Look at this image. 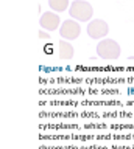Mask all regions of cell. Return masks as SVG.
<instances>
[{
  "label": "cell",
  "instance_id": "ba28073f",
  "mask_svg": "<svg viewBox=\"0 0 134 149\" xmlns=\"http://www.w3.org/2000/svg\"><path fill=\"white\" fill-rule=\"evenodd\" d=\"M39 37H41V39H47L48 34H47V33H42V31H41V33H39Z\"/></svg>",
  "mask_w": 134,
  "mask_h": 149
},
{
  "label": "cell",
  "instance_id": "277c9868",
  "mask_svg": "<svg viewBox=\"0 0 134 149\" xmlns=\"http://www.w3.org/2000/svg\"><path fill=\"white\" fill-rule=\"evenodd\" d=\"M109 33V25L101 19H94L87 25V34L92 39H105Z\"/></svg>",
  "mask_w": 134,
  "mask_h": 149
},
{
  "label": "cell",
  "instance_id": "5b68a950",
  "mask_svg": "<svg viewBox=\"0 0 134 149\" xmlns=\"http://www.w3.org/2000/svg\"><path fill=\"white\" fill-rule=\"evenodd\" d=\"M39 25L42 30L55 31V30H59V26H61V19H59V16L53 11L44 13L39 19Z\"/></svg>",
  "mask_w": 134,
  "mask_h": 149
},
{
  "label": "cell",
  "instance_id": "8992f818",
  "mask_svg": "<svg viewBox=\"0 0 134 149\" xmlns=\"http://www.w3.org/2000/svg\"><path fill=\"white\" fill-rule=\"evenodd\" d=\"M59 58L61 59H72L73 58V47L66 39L59 40Z\"/></svg>",
  "mask_w": 134,
  "mask_h": 149
},
{
  "label": "cell",
  "instance_id": "6da1fadb",
  "mask_svg": "<svg viewBox=\"0 0 134 149\" xmlns=\"http://www.w3.org/2000/svg\"><path fill=\"white\" fill-rule=\"evenodd\" d=\"M69 14L72 19H75L78 22H89L94 14V8L89 2L86 0H73L69 8Z\"/></svg>",
  "mask_w": 134,
  "mask_h": 149
},
{
  "label": "cell",
  "instance_id": "3957f363",
  "mask_svg": "<svg viewBox=\"0 0 134 149\" xmlns=\"http://www.w3.org/2000/svg\"><path fill=\"white\" fill-rule=\"evenodd\" d=\"M59 34H61V37L66 40H73V39H76V37H80V34H81L80 22L75 20V19L64 20L61 23V26H59Z\"/></svg>",
  "mask_w": 134,
  "mask_h": 149
},
{
  "label": "cell",
  "instance_id": "7a4b0ae2",
  "mask_svg": "<svg viewBox=\"0 0 134 149\" xmlns=\"http://www.w3.org/2000/svg\"><path fill=\"white\" fill-rule=\"evenodd\" d=\"M97 53L101 59L114 61L120 56V45L114 39H101L97 45Z\"/></svg>",
  "mask_w": 134,
  "mask_h": 149
},
{
  "label": "cell",
  "instance_id": "52a82bcc",
  "mask_svg": "<svg viewBox=\"0 0 134 149\" xmlns=\"http://www.w3.org/2000/svg\"><path fill=\"white\" fill-rule=\"evenodd\" d=\"M48 5L55 13H64L70 8V2L69 0H48Z\"/></svg>",
  "mask_w": 134,
  "mask_h": 149
}]
</instances>
